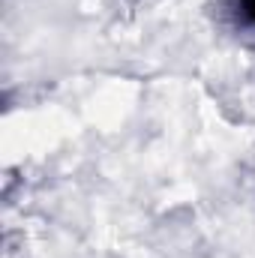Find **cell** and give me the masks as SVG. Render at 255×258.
I'll use <instances>...</instances> for the list:
<instances>
[{
	"instance_id": "6da1fadb",
	"label": "cell",
	"mask_w": 255,
	"mask_h": 258,
	"mask_svg": "<svg viewBox=\"0 0 255 258\" xmlns=\"http://www.w3.org/2000/svg\"><path fill=\"white\" fill-rule=\"evenodd\" d=\"M237 3H240L243 15H246V18H249V21L255 24V0H237Z\"/></svg>"
}]
</instances>
